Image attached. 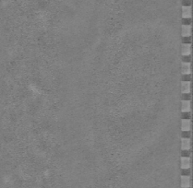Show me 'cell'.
Returning <instances> with one entry per match:
<instances>
[{"label":"cell","instance_id":"cell-9","mask_svg":"<svg viewBox=\"0 0 193 188\" xmlns=\"http://www.w3.org/2000/svg\"><path fill=\"white\" fill-rule=\"evenodd\" d=\"M191 104L189 100H183L182 101V112H190Z\"/></svg>","mask_w":193,"mask_h":188},{"label":"cell","instance_id":"cell-4","mask_svg":"<svg viewBox=\"0 0 193 188\" xmlns=\"http://www.w3.org/2000/svg\"><path fill=\"white\" fill-rule=\"evenodd\" d=\"M181 90H182V93L183 94H188L190 92V89H191V84L190 81H182L181 84Z\"/></svg>","mask_w":193,"mask_h":188},{"label":"cell","instance_id":"cell-5","mask_svg":"<svg viewBox=\"0 0 193 188\" xmlns=\"http://www.w3.org/2000/svg\"><path fill=\"white\" fill-rule=\"evenodd\" d=\"M181 186L182 188L190 187V177L189 175H182L181 176Z\"/></svg>","mask_w":193,"mask_h":188},{"label":"cell","instance_id":"cell-11","mask_svg":"<svg viewBox=\"0 0 193 188\" xmlns=\"http://www.w3.org/2000/svg\"><path fill=\"white\" fill-rule=\"evenodd\" d=\"M191 116L190 112H183V118L182 119H189Z\"/></svg>","mask_w":193,"mask_h":188},{"label":"cell","instance_id":"cell-10","mask_svg":"<svg viewBox=\"0 0 193 188\" xmlns=\"http://www.w3.org/2000/svg\"><path fill=\"white\" fill-rule=\"evenodd\" d=\"M182 35H183V37H190V35H191V26L190 25H183L182 26Z\"/></svg>","mask_w":193,"mask_h":188},{"label":"cell","instance_id":"cell-1","mask_svg":"<svg viewBox=\"0 0 193 188\" xmlns=\"http://www.w3.org/2000/svg\"><path fill=\"white\" fill-rule=\"evenodd\" d=\"M191 147V141L189 137H182L181 139V148L182 150H189Z\"/></svg>","mask_w":193,"mask_h":188},{"label":"cell","instance_id":"cell-3","mask_svg":"<svg viewBox=\"0 0 193 188\" xmlns=\"http://www.w3.org/2000/svg\"><path fill=\"white\" fill-rule=\"evenodd\" d=\"M181 168L183 170H189L190 168V157H182L181 158Z\"/></svg>","mask_w":193,"mask_h":188},{"label":"cell","instance_id":"cell-2","mask_svg":"<svg viewBox=\"0 0 193 188\" xmlns=\"http://www.w3.org/2000/svg\"><path fill=\"white\" fill-rule=\"evenodd\" d=\"M190 128H191V121H190V119H182L181 129H182L183 132L190 131Z\"/></svg>","mask_w":193,"mask_h":188},{"label":"cell","instance_id":"cell-7","mask_svg":"<svg viewBox=\"0 0 193 188\" xmlns=\"http://www.w3.org/2000/svg\"><path fill=\"white\" fill-rule=\"evenodd\" d=\"M190 54H191V45L190 43H183L182 45L183 56H189Z\"/></svg>","mask_w":193,"mask_h":188},{"label":"cell","instance_id":"cell-6","mask_svg":"<svg viewBox=\"0 0 193 188\" xmlns=\"http://www.w3.org/2000/svg\"><path fill=\"white\" fill-rule=\"evenodd\" d=\"M191 73V66L189 62H183L182 63V74L183 75H190Z\"/></svg>","mask_w":193,"mask_h":188},{"label":"cell","instance_id":"cell-8","mask_svg":"<svg viewBox=\"0 0 193 188\" xmlns=\"http://www.w3.org/2000/svg\"><path fill=\"white\" fill-rule=\"evenodd\" d=\"M182 16L184 18H189L191 17V8L190 6H183Z\"/></svg>","mask_w":193,"mask_h":188}]
</instances>
